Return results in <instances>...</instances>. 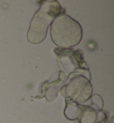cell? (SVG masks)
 <instances>
[{
	"label": "cell",
	"instance_id": "obj_1",
	"mask_svg": "<svg viewBox=\"0 0 114 123\" xmlns=\"http://www.w3.org/2000/svg\"><path fill=\"white\" fill-rule=\"evenodd\" d=\"M81 25L67 14H60L51 23L50 36L53 42L60 47L76 46L82 38Z\"/></svg>",
	"mask_w": 114,
	"mask_h": 123
},
{
	"label": "cell",
	"instance_id": "obj_2",
	"mask_svg": "<svg viewBox=\"0 0 114 123\" xmlns=\"http://www.w3.org/2000/svg\"><path fill=\"white\" fill-rule=\"evenodd\" d=\"M60 11L61 7L57 1H44L31 20L27 34L28 41L32 44L42 42L45 39L49 25L60 15Z\"/></svg>",
	"mask_w": 114,
	"mask_h": 123
}]
</instances>
